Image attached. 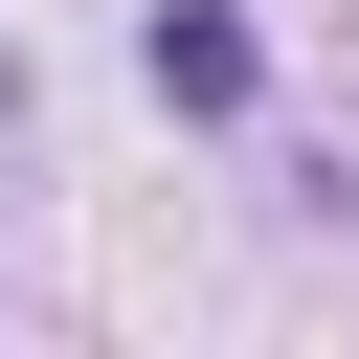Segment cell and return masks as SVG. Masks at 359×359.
Instances as JSON below:
<instances>
[{
  "mask_svg": "<svg viewBox=\"0 0 359 359\" xmlns=\"http://www.w3.org/2000/svg\"><path fill=\"white\" fill-rule=\"evenodd\" d=\"M135 67H157V112H247V90H269V45H247L224 0H157V22H135Z\"/></svg>",
  "mask_w": 359,
  "mask_h": 359,
  "instance_id": "obj_1",
  "label": "cell"
}]
</instances>
